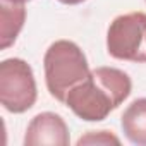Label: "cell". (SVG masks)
<instances>
[{
  "mask_svg": "<svg viewBox=\"0 0 146 146\" xmlns=\"http://www.w3.org/2000/svg\"><path fill=\"white\" fill-rule=\"evenodd\" d=\"M129 74L115 67H96L76 84L65 98V105L81 120L100 122L108 117L131 95Z\"/></svg>",
  "mask_w": 146,
  "mask_h": 146,
  "instance_id": "6da1fadb",
  "label": "cell"
},
{
  "mask_svg": "<svg viewBox=\"0 0 146 146\" xmlns=\"http://www.w3.org/2000/svg\"><path fill=\"white\" fill-rule=\"evenodd\" d=\"M43 67L46 90L60 103H65L67 93L91 72L84 52L69 40H57L48 46Z\"/></svg>",
  "mask_w": 146,
  "mask_h": 146,
  "instance_id": "7a4b0ae2",
  "label": "cell"
},
{
  "mask_svg": "<svg viewBox=\"0 0 146 146\" xmlns=\"http://www.w3.org/2000/svg\"><path fill=\"white\" fill-rule=\"evenodd\" d=\"M36 81L31 65L23 58H5L0 64V102L11 113H24L36 103Z\"/></svg>",
  "mask_w": 146,
  "mask_h": 146,
  "instance_id": "3957f363",
  "label": "cell"
},
{
  "mask_svg": "<svg viewBox=\"0 0 146 146\" xmlns=\"http://www.w3.org/2000/svg\"><path fill=\"white\" fill-rule=\"evenodd\" d=\"M107 52L117 60L146 62V14L117 16L107 31Z\"/></svg>",
  "mask_w": 146,
  "mask_h": 146,
  "instance_id": "277c9868",
  "label": "cell"
},
{
  "mask_svg": "<svg viewBox=\"0 0 146 146\" xmlns=\"http://www.w3.org/2000/svg\"><path fill=\"white\" fill-rule=\"evenodd\" d=\"M70 134L65 120L53 112H41L31 119L24 134L26 146H69Z\"/></svg>",
  "mask_w": 146,
  "mask_h": 146,
  "instance_id": "5b68a950",
  "label": "cell"
},
{
  "mask_svg": "<svg viewBox=\"0 0 146 146\" xmlns=\"http://www.w3.org/2000/svg\"><path fill=\"white\" fill-rule=\"evenodd\" d=\"M26 21V9L21 2L0 0V46L2 50L14 45Z\"/></svg>",
  "mask_w": 146,
  "mask_h": 146,
  "instance_id": "8992f818",
  "label": "cell"
},
{
  "mask_svg": "<svg viewBox=\"0 0 146 146\" xmlns=\"http://www.w3.org/2000/svg\"><path fill=\"white\" fill-rule=\"evenodd\" d=\"M120 125L124 136L137 146H146V98L134 100L122 113Z\"/></svg>",
  "mask_w": 146,
  "mask_h": 146,
  "instance_id": "52a82bcc",
  "label": "cell"
},
{
  "mask_svg": "<svg viewBox=\"0 0 146 146\" xmlns=\"http://www.w3.org/2000/svg\"><path fill=\"white\" fill-rule=\"evenodd\" d=\"M83 144H120V139L112 134V131H90L78 139V146Z\"/></svg>",
  "mask_w": 146,
  "mask_h": 146,
  "instance_id": "ba28073f",
  "label": "cell"
},
{
  "mask_svg": "<svg viewBox=\"0 0 146 146\" xmlns=\"http://www.w3.org/2000/svg\"><path fill=\"white\" fill-rule=\"evenodd\" d=\"M60 4H65V5H78V4H83L86 0H58Z\"/></svg>",
  "mask_w": 146,
  "mask_h": 146,
  "instance_id": "9c48e42d",
  "label": "cell"
},
{
  "mask_svg": "<svg viewBox=\"0 0 146 146\" xmlns=\"http://www.w3.org/2000/svg\"><path fill=\"white\" fill-rule=\"evenodd\" d=\"M11 2H21V4H24V2H29V0H11Z\"/></svg>",
  "mask_w": 146,
  "mask_h": 146,
  "instance_id": "30bf717a",
  "label": "cell"
}]
</instances>
